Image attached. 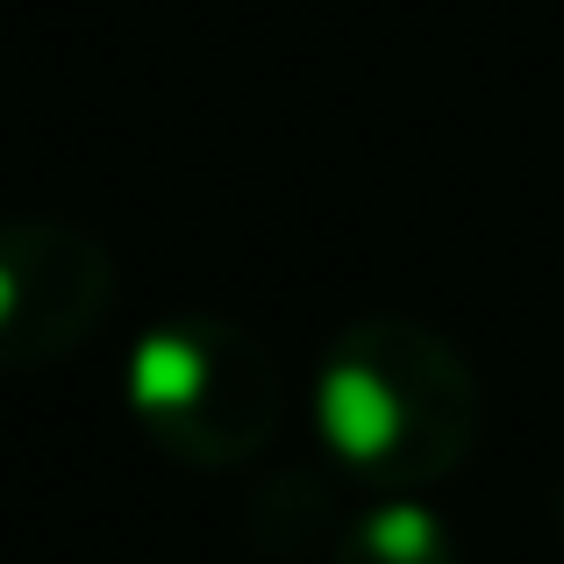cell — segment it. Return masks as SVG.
<instances>
[{
  "mask_svg": "<svg viewBox=\"0 0 564 564\" xmlns=\"http://www.w3.org/2000/svg\"><path fill=\"white\" fill-rule=\"evenodd\" d=\"M322 457L372 500H429L479 457V365L414 315H358L322 344L307 379Z\"/></svg>",
  "mask_w": 564,
  "mask_h": 564,
  "instance_id": "1",
  "label": "cell"
},
{
  "mask_svg": "<svg viewBox=\"0 0 564 564\" xmlns=\"http://www.w3.org/2000/svg\"><path fill=\"white\" fill-rule=\"evenodd\" d=\"M122 408L165 465L243 471L286 422V372L258 329L186 307L129 344Z\"/></svg>",
  "mask_w": 564,
  "mask_h": 564,
  "instance_id": "2",
  "label": "cell"
},
{
  "mask_svg": "<svg viewBox=\"0 0 564 564\" xmlns=\"http://www.w3.org/2000/svg\"><path fill=\"white\" fill-rule=\"evenodd\" d=\"M115 315V250L65 215H0V379L79 358Z\"/></svg>",
  "mask_w": 564,
  "mask_h": 564,
  "instance_id": "3",
  "label": "cell"
},
{
  "mask_svg": "<svg viewBox=\"0 0 564 564\" xmlns=\"http://www.w3.org/2000/svg\"><path fill=\"white\" fill-rule=\"evenodd\" d=\"M329 564H465V536L429 500H365L336 522Z\"/></svg>",
  "mask_w": 564,
  "mask_h": 564,
  "instance_id": "4",
  "label": "cell"
}]
</instances>
